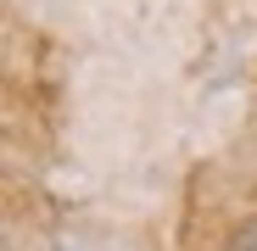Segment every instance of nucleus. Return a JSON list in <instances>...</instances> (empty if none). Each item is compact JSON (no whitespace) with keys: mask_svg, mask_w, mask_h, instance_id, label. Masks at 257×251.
Here are the masks:
<instances>
[]
</instances>
